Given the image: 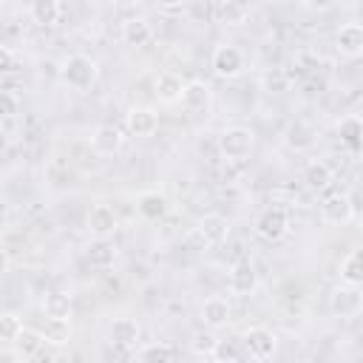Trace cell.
<instances>
[{"instance_id": "6da1fadb", "label": "cell", "mask_w": 363, "mask_h": 363, "mask_svg": "<svg viewBox=\"0 0 363 363\" xmlns=\"http://www.w3.org/2000/svg\"><path fill=\"white\" fill-rule=\"evenodd\" d=\"M60 79L71 91H91L96 85V79H99V65L88 54H68L60 62Z\"/></svg>"}, {"instance_id": "7a4b0ae2", "label": "cell", "mask_w": 363, "mask_h": 363, "mask_svg": "<svg viewBox=\"0 0 363 363\" xmlns=\"http://www.w3.org/2000/svg\"><path fill=\"white\" fill-rule=\"evenodd\" d=\"M255 147V133L247 125H230L218 133V153L230 162H244Z\"/></svg>"}, {"instance_id": "3957f363", "label": "cell", "mask_w": 363, "mask_h": 363, "mask_svg": "<svg viewBox=\"0 0 363 363\" xmlns=\"http://www.w3.org/2000/svg\"><path fill=\"white\" fill-rule=\"evenodd\" d=\"M210 65H213L216 77H221V79H235V77H241V74L247 71V57H244V51H241L238 45L221 43V45L213 48Z\"/></svg>"}, {"instance_id": "277c9868", "label": "cell", "mask_w": 363, "mask_h": 363, "mask_svg": "<svg viewBox=\"0 0 363 363\" xmlns=\"http://www.w3.org/2000/svg\"><path fill=\"white\" fill-rule=\"evenodd\" d=\"M252 230H255L258 238L275 244V241H281V238L289 233V213H286L284 207H267V210H261V213L255 216Z\"/></svg>"}, {"instance_id": "5b68a950", "label": "cell", "mask_w": 363, "mask_h": 363, "mask_svg": "<svg viewBox=\"0 0 363 363\" xmlns=\"http://www.w3.org/2000/svg\"><path fill=\"white\" fill-rule=\"evenodd\" d=\"M329 312H332L335 318H343V320L357 318V315L363 312V292H360V286L340 281V284L332 289V295H329Z\"/></svg>"}, {"instance_id": "8992f818", "label": "cell", "mask_w": 363, "mask_h": 363, "mask_svg": "<svg viewBox=\"0 0 363 363\" xmlns=\"http://www.w3.org/2000/svg\"><path fill=\"white\" fill-rule=\"evenodd\" d=\"M241 346H244V354L247 357H252V360H269L278 352V335L269 326H250L241 335Z\"/></svg>"}, {"instance_id": "52a82bcc", "label": "cell", "mask_w": 363, "mask_h": 363, "mask_svg": "<svg viewBox=\"0 0 363 363\" xmlns=\"http://www.w3.org/2000/svg\"><path fill=\"white\" fill-rule=\"evenodd\" d=\"M354 196L346 193H326L320 199V218L332 227H346L354 218Z\"/></svg>"}, {"instance_id": "ba28073f", "label": "cell", "mask_w": 363, "mask_h": 363, "mask_svg": "<svg viewBox=\"0 0 363 363\" xmlns=\"http://www.w3.org/2000/svg\"><path fill=\"white\" fill-rule=\"evenodd\" d=\"M179 102L184 105L187 113H207V108L213 102L210 82H204V79H187L184 88H182V99Z\"/></svg>"}, {"instance_id": "9c48e42d", "label": "cell", "mask_w": 363, "mask_h": 363, "mask_svg": "<svg viewBox=\"0 0 363 363\" xmlns=\"http://www.w3.org/2000/svg\"><path fill=\"white\" fill-rule=\"evenodd\" d=\"M125 128H128L130 136H139V139L153 136L159 130V113L147 105H136L125 113Z\"/></svg>"}, {"instance_id": "30bf717a", "label": "cell", "mask_w": 363, "mask_h": 363, "mask_svg": "<svg viewBox=\"0 0 363 363\" xmlns=\"http://www.w3.org/2000/svg\"><path fill=\"white\" fill-rule=\"evenodd\" d=\"M125 145V133L116 125H96L91 133V150L96 156H116Z\"/></svg>"}, {"instance_id": "8fae6325", "label": "cell", "mask_w": 363, "mask_h": 363, "mask_svg": "<svg viewBox=\"0 0 363 363\" xmlns=\"http://www.w3.org/2000/svg\"><path fill=\"white\" fill-rule=\"evenodd\" d=\"M227 284H230V292L233 295H252L255 286H258V272H255V264L250 258H241L230 267V275H227Z\"/></svg>"}, {"instance_id": "7c38bea8", "label": "cell", "mask_w": 363, "mask_h": 363, "mask_svg": "<svg viewBox=\"0 0 363 363\" xmlns=\"http://www.w3.org/2000/svg\"><path fill=\"white\" fill-rule=\"evenodd\" d=\"M119 230V216L111 204H94L88 213V233L94 238H108Z\"/></svg>"}, {"instance_id": "4fadbf2b", "label": "cell", "mask_w": 363, "mask_h": 363, "mask_svg": "<svg viewBox=\"0 0 363 363\" xmlns=\"http://www.w3.org/2000/svg\"><path fill=\"white\" fill-rule=\"evenodd\" d=\"M199 315H201V323H204V326H210V329H224V326L233 320V306H230L227 298L210 295V298H204Z\"/></svg>"}, {"instance_id": "5bb4252c", "label": "cell", "mask_w": 363, "mask_h": 363, "mask_svg": "<svg viewBox=\"0 0 363 363\" xmlns=\"http://www.w3.org/2000/svg\"><path fill=\"white\" fill-rule=\"evenodd\" d=\"M136 213L145 221H162L170 213V199L159 190H142L136 196Z\"/></svg>"}, {"instance_id": "9a60e30c", "label": "cell", "mask_w": 363, "mask_h": 363, "mask_svg": "<svg viewBox=\"0 0 363 363\" xmlns=\"http://www.w3.org/2000/svg\"><path fill=\"white\" fill-rule=\"evenodd\" d=\"M139 337H142V326L133 318H116L108 326V340L113 346H119V349H136Z\"/></svg>"}, {"instance_id": "2e32d148", "label": "cell", "mask_w": 363, "mask_h": 363, "mask_svg": "<svg viewBox=\"0 0 363 363\" xmlns=\"http://www.w3.org/2000/svg\"><path fill=\"white\" fill-rule=\"evenodd\" d=\"M335 45H337V51H340L343 57L357 60V57L363 54V26H360V23H346V26H340V31H337V37H335Z\"/></svg>"}, {"instance_id": "e0dca14e", "label": "cell", "mask_w": 363, "mask_h": 363, "mask_svg": "<svg viewBox=\"0 0 363 363\" xmlns=\"http://www.w3.org/2000/svg\"><path fill=\"white\" fill-rule=\"evenodd\" d=\"M182 88H184V79L176 71H162L153 82V94L162 105H176L182 99Z\"/></svg>"}, {"instance_id": "ac0fdd59", "label": "cell", "mask_w": 363, "mask_h": 363, "mask_svg": "<svg viewBox=\"0 0 363 363\" xmlns=\"http://www.w3.org/2000/svg\"><path fill=\"white\" fill-rule=\"evenodd\" d=\"M337 136L349 147V153H360L363 147V119L357 113H346L337 119Z\"/></svg>"}, {"instance_id": "d6986e66", "label": "cell", "mask_w": 363, "mask_h": 363, "mask_svg": "<svg viewBox=\"0 0 363 363\" xmlns=\"http://www.w3.org/2000/svg\"><path fill=\"white\" fill-rule=\"evenodd\" d=\"M14 354H17V360H31V357H37L40 352H43V346H45V337H43V332L40 329H31V326H23L20 329V335L14 337Z\"/></svg>"}, {"instance_id": "ffe728a7", "label": "cell", "mask_w": 363, "mask_h": 363, "mask_svg": "<svg viewBox=\"0 0 363 363\" xmlns=\"http://www.w3.org/2000/svg\"><path fill=\"white\" fill-rule=\"evenodd\" d=\"M153 40V28L145 17H130L122 23V43L130 48H145Z\"/></svg>"}, {"instance_id": "44dd1931", "label": "cell", "mask_w": 363, "mask_h": 363, "mask_svg": "<svg viewBox=\"0 0 363 363\" xmlns=\"http://www.w3.org/2000/svg\"><path fill=\"white\" fill-rule=\"evenodd\" d=\"M303 182H306V187L312 193H326L332 187V182H335V173H332V167L326 162L315 159V162H309L303 167Z\"/></svg>"}, {"instance_id": "7402d4cb", "label": "cell", "mask_w": 363, "mask_h": 363, "mask_svg": "<svg viewBox=\"0 0 363 363\" xmlns=\"http://www.w3.org/2000/svg\"><path fill=\"white\" fill-rule=\"evenodd\" d=\"M284 145L295 153L301 150H309L315 145V130L306 125V122H289L286 130H284Z\"/></svg>"}, {"instance_id": "603a6c76", "label": "cell", "mask_w": 363, "mask_h": 363, "mask_svg": "<svg viewBox=\"0 0 363 363\" xmlns=\"http://www.w3.org/2000/svg\"><path fill=\"white\" fill-rule=\"evenodd\" d=\"M71 295L62 292V289H54L43 298V312L45 318H54V320H71Z\"/></svg>"}, {"instance_id": "cb8c5ba5", "label": "cell", "mask_w": 363, "mask_h": 363, "mask_svg": "<svg viewBox=\"0 0 363 363\" xmlns=\"http://www.w3.org/2000/svg\"><path fill=\"white\" fill-rule=\"evenodd\" d=\"M85 258H88L91 267L108 269V267H113V261H116V247H113L108 238H96V241L85 250Z\"/></svg>"}, {"instance_id": "d4e9b609", "label": "cell", "mask_w": 363, "mask_h": 363, "mask_svg": "<svg viewBox=\"0 0 363 363\" xmlns=\"http://www.w3.org/2000/svg\"><path fill=\"white\" fill-rule=\"evenodd\" d=\"M196 233L204 238V247H207V244H218V241L227 238V221H224L221 216H204V218L199 221Z\"/></svg>"}, {"instance_id": "484cf974", "label": "cell", "mask_w": 363, "mask_h": 363, "mask_svg": "<svg viewBox=\"0 0 363 363\" xmlns=\"http://www.w3.org/2000/svg\"><path fill=\"white\" fill-rule=\"evenodd\" d=\"M28 11H31V20L37 26H54L62 14V6H60V0H31Z\"/></svg>"}, {"instance_id": "4316f807", "label": "cell", "mask_w": 363, "mask_h": 363, "mask_svg": "<svg viewBox=\"0 0 363 363\" xmlns=\"http://www.w3.org/2000/svg\"><path fill=\"white\" fill-rule=\"evenodd\" d=\"M340 281L343 284H354V286L363 284V258H360V250H349V255L340 261Z\"/></svg>"}, {"instance_id": "83f0119b", "label": "cell", "mask_w": 363, "mask_h": 363, "mask_svg": "<svg viewBox=\"0 0 363 363\" xmlns=\"http://www.w3.org/2000/svg\"><path fill=\"white\" fill-rule=\"evenodd\" d=\"M176 354H179V352H176V346H170V343H147V346H142V349L133 352V357H136V360H145V363H150V360L164 363V360H173Z\"/></svg>"}, {"instance_id": "f1b7e54d", "label": "cell", "mask_w": 363, "mask_h": 363, "mask_svg": "<svg viewBox=\"0 0 363 363\" xmlns=\"http://www.w3.org/2000/svg\"><path fill=\"white\" fill-rule=\"evenodd\" d=\"M40 332H43L45 343H54V346H65V343L71 340V320H54V318H48L45 329H40Z\"/></svg>"}, {"instance_id": "f546056e", "label": "cell", "mask_w": 363, "mask_h": 363, "mask_svg": "<svg viewBox=\"0 0 363 363\" xmlns=\"http://www.w3.org/2000/svg\"><path fill=\"white\" fill-rule=\"evenodd\" d=\"M241 354H244V346H241V340H216L213 343V349H210V357L213 360H227V363H235V360H241Z\"/></svg>"}, {"instance_id": "4dcf8cb0", "label": "cell", "mask_w": 363, "mask_h": 363, "mask_svg": "<svg viewBox=\"0 0 363 363\" xmlns=\"http://www.w3.org/2000/svg\"><path fill=\"white\" fill-rule=\"evenodd\" d=\"M23 329V318L17 312H0V343H14Z\"/></svg>"}, {"instance_id": "1f68e13d", "label": "cell", "mask_w": 363, "mask_h": 363, "mask_svg": "<svg viewBox=\"0 0 363 363\" xmlns=\"http://www.w3.org/2000/svg\"><path fill=\"white\" fill-rule=\"evenodd\" d=\"M264 88L272 91V94H281V91L289 88V77H286L284 71H272V74L264 77Z\"/></svg>"}, {"instance_id": "d6a6232c", "label": "cell", "mask_w": 363, "mask_h": 363, "mask_svg": "<svg viewBox=\"0 0 363 363\" xmlns=\"http://www.w3.org/2000/svg\"><path fill=\"white\" fill-rule=\"evenodd\" d=\"M20 111V99L11 91H0V119H9Z\"/></svg>"}, {"instance_id": "836d02e7", "label": "cell", "mask_w": 363, "mask_h": 363, "mask_svg": "<svg viewBox=\"0 0 363 363\" xmlns=\"http://www.w3.org/2000/svg\"><path fill=\"white\" fill-rule=\"evenodd\" d=\"M17 71V54L6 45H0V77H9Z\"/></svg>"}, {"instance_id": "e575fe53", "label": "cell", "mask_w": 363, "mask_h": 363, "mask_svg": "<svg viewBox=\"0 0 363 363\" xmlns=\"http://www.w3.org/2000/svg\"><path fill=\"white\" fill-rule=\"evenodd\" d=\"M9 269H11V255L6 247H0V275H6Z\"/></svg>"}, {"instance_id": "d590c367", "label": "cell", "mask_w": 363, "mask_h": 363, "mask_svg": "<svg viewBox=\"0 0 363 363\" xmlns=\"http://www.w3.org/2000/svg\"><path fill=\"white\" fill-rule=\"evenodd\" d=\"M156 6L164 9V11H179L184 6V0H156Z\"/></svg>"}, {"instance_id": "8d00e7d4", "label": "cell", "mask_w": 363, "mask_h": 363, "mask_svg": "<svg viewBox=\"0 0 363 363\" xmlns=\"http://www.w3.org/2000/svg\"><path fill=\"white\" fill-rule=\"evenodd\" d=\"M309 9H318V11H323V9H329V6H335V0H303Z\"/></svg>"}, {"instance_id": "74e56055", "label": "cell", "mask_w": 363, "mask_h": 363, "mask_svg": "<svg viewBox=\"0 0 363 363\" xmlns=\"http://www.w3.org/2000/svg\"><path fill=\"white\" fill-rule=\"evenodd\" d=\"M201 3H204V6H210V9H221L227 0H201Z\"/></svg>"}, {"instance_id": "f35d334b", "label": "cell", "mask_w": 363, "mask_h": 363, "mask_svg": "<svg viewBox=\"0 0 363 363\" xmlns=\"http://www.w3.org/2000/svg\"><path fill=\"white\" fill-rule=\"evenodd\" d=\"M113 3H119V6H130V3H136V0H113Z\"/></svg>"}]
</instances>
